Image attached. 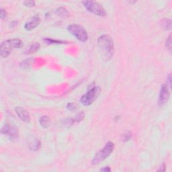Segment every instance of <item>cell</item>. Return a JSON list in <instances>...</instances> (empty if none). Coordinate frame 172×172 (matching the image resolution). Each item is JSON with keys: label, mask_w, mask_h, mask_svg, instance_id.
<instances>
[{"label": "cell", "mask_w": 172, "mask_h": 172, "mask_svg": "<svg viewBox=\"0 0 172 172\" xmlns=\"http://www.w3.org/2000/svg\"><path fill=\"white\" fill-rule=\"evenodd\" d=\"M40 47H41V45L39 42H33L29 45L27 48H26V50L24 51V53L25 55H30V54H33L39 50Z\"/></svg>", "instance_id": "obj_10"}, {"label": "cell", "mask_w": 172, "mask_h": 172, "mask_svg": "<svg viewBox=\"0 0 172 172\" xmlns=\"http://www.w3.org/2000/svg\"><path fill=\"white\" fill-rule=\"evenodd\" d=\"M165 45H166L167 48H168V50L169 51H171V34L169 35L168 37H167L166 42H165Z\"/></svg>", "instance_id": "obj_20"}, {"label": "cell", "mask_w": 172, "mask_h": 172, "mask_svg": "<svg viewBox=\"0 0 172 172\" xmlns=\"http://www.w3.org/2000/svg\"><path fill=\"white\" fill-rule=\"evenodd\" d=\"M167 82H168V84H167V86L169 87V88H171V74H169L168 77H167Z\"/></svg>", "instance_id": "obj_25"}, {"label": "cell", "mask_w": 172, "mask_h": 172, "mask_svg": "<svg viewBox=\"0 0 172 172\" xmlns=\"http://www.w3.org/2000/svg\"><path fill=\"white\" fill-rule=\"evenodd\" d=\"M132 137V134L131 132H126V133H124L123 135H122V140L123 141H128Z\"/></svg>", "instance_id": "obj_21"}, {"label": "cell", "mask_w": 172, "mask_h": 172, "mask_svg": "<svg viewBox=\"0 0 172 172\" xmlns=\"http://www.w3.org/2000/svg\"><path fill=\"white\" fill-rule=\"evenodd\" d=\"M40 23H41V18L38 15H35L27 21L24 25V28L28 31L32 30L37 28Z\"/></svg>", "instance_id": "obj_9"}, {"label": "cell", "mask_w": 172, "mask_h": 172, "mask_svg": "<svg viewBox=\"0 0 172 172\" xmlns=\"http://www.w3.org/2000/svg\"><path fill=\"white\" fill-rule=\"evenodd\" d=\"M169 95L170 92H169V87L167 84H163L161 87L159 95L158 104L159 106H164L166 104L169 98Z\"/></svg>", "instance_id": "obj_7"}, {"label": "cell", "mask_w": 172, "mask_h": 172, "mask_svg": "<svg viewBox=\"0 0 172 172\" xmlns=\"http://www.w3.org/2000/svg\"><path fill=\"white\" fill-rule=\"evenodd\" d=\"M100 171H104V172H108V171H111V169L110 168V167L106 166L104 167L103 168H101L100 169Z\"/></svg>", "instance_id": "obj_26"}, {"label": "cell", "mask_w": 172, "mask_h": 172, "mask_svg": "<svg viewBox=\"0 0 172 172\" xmlns=\"http://www.w3.org/2000/svg\"><path fill=\"white\" fill-rule=\"evenodd\" d=\"M165 171V165L163 164L162 166L160 167V169H158V171Z\"/></svg>", "instance_id": "obj_27"}, {"label": "cell", "mask_w": 172, "mask_h": 172, "mask_svg": "<svg viewBox=\"0 0 172 172\" xmlns=\"http://www.w3.org/2000/svg\"><path fill=\"white\" fill-rule=\"evenodd\" d=\"M67 109H68L70 111H74L76 109V106L73 103H69L67 105Z\"/></svg>", "instance_id": "obj_24"}, {"label": "cell", "mask_w": 172, "mask_h": 172, "mask_svg": "<svg viewBox=\"0 0 172 172\" xmlns=\"http://www.w3.org/2000/svg\"><path fill=\"white\" fill-rule=\"evenodd\" d=\"M83 5L88 12L92 13L95 15L100 17H105L106 15V12L105 9L97 1H84Z\"/></svg>", "instance_id": "obj_6"}, {"label": "cell", "mask_w": 172, "mask_h": 172, "mask_svg": "<svg viewBox=\"0 0 172 172\" xmlns=\"http://www.w3.org/2000/svg\"><path fill=\"white\" fill-rule=\"evenodd\" d=\"M100 91L101 89L100 87L96 86L95 83H92L89 86L88 91L80 98V102L85 106H90L99 96Z\"/></svg>", "instance_id": "obj_2"}, {"label": "cell", "mask_w": 172, "mask_h": 172, "mask_svg": "<svg viewBox=\"0 0 172 172\" xmlns=\"http://www.w3.org/2000/svg\"><path fill=\"white\" fill-rule=\"evenodd\" d=\"M10 127H11V125H10L9 124H5L1 129V133L2 134H4V135H7L9 133V131H10Z\"/></svg>", "instance_id": "obj_18"}, {"label": "cell", "mask_w": 172, "mask_h": 172, "mask_svg": "<svg viewBox=\"0 0 172 172\" xmlns=\"http://www.w3.org/2000/svg\"><path fill=\"white\" fill-rule=\"evenodd\" d=\"M114 149V144L112 142L109 141L105 145L103 149L100 150L95 154L94 157L91 161L92 164L98 165L102 163V161L109 157V155L112 153V151Z\"/></svg>", "instance_id": "obj_4"}, {"label": "cell", "mask_w": 172, "mask_h": 172, "mask_svg": "<svg viewBox=\"0 0 172 172\" xmlns=\"http://www.w3.org/2000/svg\"><path fill=\"white\" fill-rule=\"evenodd\" d=\"M29 147H30L31 150L36 151L39 149L40 147H41V143L38 139H34L33 141L29 143Z\"/></svg>", "instance_id": "obj_15"}, {"label": "cell", "mask_w": 172, "mask_h": 172, "mask_svg": "<svg viewBox=\"0 0 172 172\" xmlns=\"http://www.w3.org/2000/svg\"><path fill=\"white\" fill-rule=\"evenodd\" d=\"M55 13L57 15H59V16L61 18H66L69 15V12L67 10L62 7L57 8V10H55Z\"/></svg>", "instance_id": "obj_14"}, {"label": "cell", "mask_w": 172, "mask_h": 172, "mask_svg": "<svg viewBox=\"0 0 172 172\" xmlns=\"http://www.w3.org/2000/svg\"><path fill=\"white\" fill-rule=\"evenodd\" d=\"M6 17H7V12H6V11L4 9L1 8V12H0V18H1V20H4L6 18Z\"/></svg>", "instance_id": "obj_23"}, {"label": "cell", "mask_w": 172, "mask_h": 172, "mask_svg": "<svg viewBox=\"0 0 172 172\" xmlns=\"http://www.w3.org/2000/svg\"><path fill=\"white\" fill-rule=\"evenodd\" d=\"M23 4L26 7H28V8L34 7L36 5V2L34 1H25L23 2Z\"/></svg>", "instance_id": "obj_22"}, {"label": "cell", "mask_w": 172, "mask_h": 172, "mask_svg": "<svg viewBox=\"0 0 172 172\" xmlns=\"http://www.w3.org/2000/svg\"><path fill=\"white\" fill-rule=\"evenodd\" d=\"M15 112H16L18 117L20 118V119L22 121L29 123L30 122V115L28 112L25 110L24 108L20 106H17L15 108Z\"/></svg>", "instance_id": "obj_8"}, {"label": "cell", "mask_w": 172, "mask_h": 172, "mask_svg": "<svg viewBox=\"0 0 172 172\" xmlns=\"http://www.w3.org/2000/svg\"><path fill=\"white\" fill-rule=\"evenodd\" d=\"M98 45L104 61H110L114 53V44L112 39L108 34L102 35L98 38Z\"/></svg>", "instance_id": "obj_1"}, {"label": "cell", "mask_w": 172, "mask_h": 172, "mask_svg": "<svg viewBox=\"0 0 172 172\" xmlns=\"http://www.w3.org/2000/svg\"><path fill=\"white\" fill-rule=\"evenodd\" d=\"M23 46V42L19 39H9L1 42L0 54L2 58H7L13 48H20Z\"/></svg>", "instance_id": "obj_3"}, {"label": "cell", "mask_w": 172, "mask_h": 172, "mask_svg": "<svg viewBox=\"0 0 172 172\" xmlns=\"http://www.w3.org/2000/svg\"><path fill=\"white\" fill-rule=\"evenodd\" d=\"M84 117H85L84 112H81L78 113L74 118H73V122H74V123L75 122V123H78V122H81L82 120H84Z\"/></svg>", "instance_id": "obj_17"}, {"label": "cell", "mask_w": 172, "mask_h": 172, "mask_svg": "<svg viewBox=\"0 0 172 172\" xmlns=\"http://www.w3.org/2000/svg\"><path fill=\"white\" fill-rule=\"evenodd\" d=\"M39 122L41 126L44 128H48L51 123L50 118H49V117H48L47 116H43V117H41L39 120Z\"/></svg>", "instance_id": "obj_11"}, {"label": "cell", "mask_w": 172, "mask_h": 172, "mask_svg": "<svg viewBox=\"0 0 172 172\" xmlns=\"http://www.w3.org/2000/svg\"><path fill=\"white\" fill-rule=\"evenodd\" d=\"M34 59H28L23 61L22 62H20V67L23 69H28L31 67V66L32 65L33 62H34Z\"/></svg>", "instance_id": "obj_13"}, {"label": "cell", "mask_w": 172, "mask_h": 172, "mask_svg": "<svg viewBox=\"0 0 172 172\" xmlns=\"http://www.w3.org/2000/svg\"><path fill=\"white\" fill-rule=\"evenodd\" d=\"M67 30L73 34L78 41L85 42L88 41V34L84 27L79 24H72L67 26Z\"/></svg>", "instance_id": "obj_5"}, {"label": "cell", "mask_w": 172, "mask_h": 172, "mask_svg": "<svg viewBox=\"0 0 172 172\" xmlns=\"http://www.w3.org/2000/svg\"><path fill=\"white\" fill-rule=\"evenodd\" d=\"M7 135L10 138V139H12V140L17 139L18 137L19 133H18V131L16 127L11 126L10 131H9V133Z\"/></svg>", "instance_id": "obj_12"}, {"label": "cell", "mask_w": 172, "mask_h": 172, "mask_svg": "<svg viewBox=\"0 0 172 172\" xmlns=\"http://www.w3.org/2000/svg\"><path fill=\"white\" fill-rule=\"evenodd\" d=\"M162 28L165 30H169L171 28V21L169 19H164L162 20Z\"/></svg>", "instance_id": "obj_16"}, {"label": "cell", "mask_w": 172, "mask_h": 172, "mask_svg": "<svg viewBox=\"0 0 172 172\" xmlns=\"http://www.w3.org/2000/svg\"><path fill=\"white\" fill-rule=\"evenodd\" d=\"M44 41H45L46 43L51 44H64L65 43V42L63 41H57V40H53V39H44Z\"/></svg>", "instance_id": "obj_19"}]
</instances>
